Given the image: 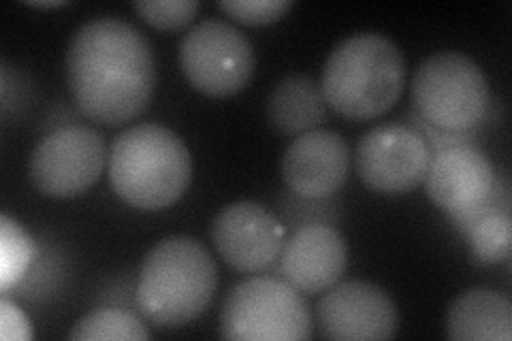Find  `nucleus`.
Instances as JSON below:
<instances>
[{"label": "nucleus", "instance_id": "nucleus-5", "mask_svg": "<svg viewBox=\"0 0 512 341\" xmlns=\"http://www.w3.org/2000/svg\"><path fill=\"white\" fill-rule=\"evenodd\" d=\"M414 111L446 133H474L491 105L483 69L461 52L427 56L412 75Z\"/></svg>", "mask_w": 512, "mask_h": 341}, {"label": "nucleus", "instance_id": "nucleus-18", "mask_svg": "<svg viewBox=\"0 0 512 341\" xmlns=\"http://www.w3.org/2000/svg\"><path fill=\"white\" fill-rule=\"evenodd\" d=\"M71 341H146L150 331L135 314L101 307L77 320L69 333Z\"/></svg>", "mask_w": 512, "mask_h": 341}, {"label": "nucleus", "instance_id": "nucleus-9", "mask_svg": "<svg viewBox=\"0 0 512 341\" xmlns=\"http://www.w3.org/2000/svg\"><path fill=\"white\" fill-rule=\"evenodd\" d=\"M431 152L410 124H380L357 145V171L363 184L380 194H406L425 180Z\"/></svg>", "mask_w": 512, "mask_h": 341}, {"label": "nucleus", "instance_id": "nucleus-7", "mask_svg": "<svg viewBox=\"0 0 512 341\" xmlns=\"http://www.w3.org/2000/svg\"><path fill=\"white\" fill-rule=\"evenodd\" d=\"M180 67L197 92L224 99L242 92L254 75V50L242 30L207 18L180 43Z\"/></svg>", "mask_w": 512, "mask_h": 341}, {"label": "nucleus", "instance_id": "nucleus-19", "mask_svg": "<svg viewBox=\"0 0 512 341\" xmlns=\"http://www.w3.org/2000/svg\"><path fill=\"white\" fill-rule=\"evenodd\" d=\"M37 248L30 235L7 214L0 216V290L18 286L35 261Z\"/></svg>", "mask_w": 512, "mask_h": 341}, {"label": "nucleus", "instance_id": "nucleus-1", "mask_svg": "<svg viewBox=\"0 0 512 341\" xmlns=\"http://www.w3.org/2000/svg\"><path fill=\"white\" fill-rule=\"evenodd\" d=\"M67 81L90 120L120 126L150 105L156 86L152 47L137 26L114 15L94 18L71 39Z\"/></svg>", "mask_w": 512, "mask_h": 341}, {"label": "nucleus", "instance_id": "nucleus-22", "mask_svg": "<svg viewBox=\"0 0 512 341\" xmlns=\"http://www.w3.org/2000/svg\"><path fill=\"white\" fill-rule=\"evenodd\" d=\"M0 335L5 341H28L32 339V327L26 314L18 305L3 299L0 301Z\"/></svg>", "mask_w": 512, "mask_h": 341}, {"label": "nucleus", "instance_id": "nucleus-6", "mask_svg": "<svg viewBox=\"0 0 512 341\" xmlns=\"http://www.w3.org/2000/svg\"><path fill=\"white\" fill-rule=\"evenodd\" d=\"M312 312L286 280L250 278L235 284L220 312V335L233 341H299L312 337Z\"/></svg>", "mask_w": 512, "mask_h": 341}, {"label": "nucleus", "instance_id": "nucleus-10", "mask_svg": "<svg viewBox=\"0 0 512 341\" xmlns=\"http://www.w3.org/2000/svg\"><path fill=\"white\" fill-rule=\"evenodd\" d=\"M316 327L325 339L380 341L397 333L399 312L380 286L348 280L325 290L316 305Z\"/></svg>", "mask_w": 512, "mask_h": 341}, {"label": "nucleus", "instance_id": "nucleus-2", "mask_svg": "<svg viewBox=\"0 0 512 341\" xmlns=\"http://www.w3.org/2000/svg\"><path fill=\"white\" fill-rule=\"evenodd\" d=\"M318 86L338 116L357 122L380 118L404 92V54L380 32H357L333 47Z\"/></svg>", "mask_w": 512, "mask_h": 341}, {"label": "nucleus", "instance_id": "nucleus-15", "mask_svg": "<svg viewBox=\"0 0 512 341\" xmlns=\"http://www.w3.org/2000/svg\"><path fill=\"white\" fill-rule=\"evenodd\" d=\"M446 335L455 341H510L512 303L491 288H470L446 312Z\"/></svg>", "mask_w": 512, "mask_h": 341}, {"label": "nucleus", "instance_id": "nucleus-3", "mask_svg": "<svg viewBox=\"0 0 512 341\" xmlns=\"http://www.w3.org/2000/svg\"><path fill=\"white\" fill-rule=\"evenodd\" d=\"M107 175L124 203L141 211H160L184 197L192 180V156L171 128L137 124L111 143Z\"/></svg>", "mask_w": 512, "mask_h": 341}, {"label": "nucleus", "instance_id": "nucleus-11", "mask_svg": "<svg viewBox=\"0 0 512 341\" xmlns=\"http://www.w3.org/2000/svg\"><path fill=\"white\" fill-rule=\"evenodd\" d=\"M284 239L282 222L254 201H235L222 207L212 222L216 252L224 263L242 273H259L274 265Z\"/></svg>", "mask_w": 512, "mask_h": 341}, {"label": "nucleus", "instance_id": "nucleus-17", "mask_svg": "<svg viewBox=\"0 0 512 341\" xmlns=\"http://www.w3.org/2000/svg\"><path fill=\"white\" fill-rule=\"evenodd\" d=\"M476 265L508 263L512 250V220L508 209H489L466 231Z\"/></svg>", "mask_w": 512, "mask_h": 341}, {"label": "nucleus", "instance_id": "nucleus-12", "mask_svg": "<svg viewBox=\"0 0 512 341\" xmlns=\"http://www.w3.org/2000/svg\"><path fill=\"white\" fill-rule=\"evenodd\" d=\"M423 182L429 199L446 214L457 216L483 205L491 197L498 175L474 141L431 152Z\"/></svg>", "mask_w": 512, "mask_h": 341}, {"label": "nucleus", "instance_id": "nucleus-16", "mask_svg": "<svg viewBox=\"0 0 512 341\" xmlns=\"http://www.w3.org/2000/svg\"><path fill=\"white\" fill-rule=\"evenodd\" d=\"M267 120L280 135L299 137L316 131L329 118L323 90L308 75H288L267 96Z\"/></svg>", "mask_w": 512, "mask_h": 341}, {"label": "nucleus", "instance_id": "nucleus-14", "mask_svg": "<svg viewBox=\"0 0 512 341\" xmlns=\"http://www.w3.org/2000/svg\"><path fill=\"white\" fill-rule=\"evenodd\" d=\"M348 171L350 150L346 139L325 128L295 137L282 156L286 188L310 201L333 197L344 186Z\"/></svg>", "mask_w": 512, "mask_h": 341}, {"label": "nucleus", "instance_id": "nucleus-23", "mask_svg": "<svg viewBox=\"0 0 512 341\" xmlns=\"http://www.w3.org/2000/svg\"><path fill=\"white\" fill-rule=\"evenodd\" d=\"M28 5L37 9H56V7H64L67 3H64V0H52V3H39V0H35V3H28Z\"/></svg>", "mask_w": 512, "mask_h": 341}, {"label": "nucleus", "instance_id": "nucleus-8", "mask_svg": "<svg viewBox=\"0 0 512 341\" xmlns=\"http://www.w3.org/2000/svg\"><path fill=\"white\" fill-rule=\"evenodd\" d=\"M109 160L105 139L82 124L62 126L41 139L28 160L30 182L52 199H73L88 192Z\"/></svg>", "mask_w": 512, "mask_h": 341}, {"label": "nucleus", "instance_id": "nucleus-20", "mask_svg": "<svg viewBox=\"0 0 512 341\" xmlns=\"http://www.w3.org/2000/svg\"><path fill=\"white\" fill-rule=\"evenodd\" d=\"M133 7L150 26L160 30L186 28L199 11L197 0H139Z\"/></svg>", "mask_w": 512, "mask_h": 341}, {"label": "nucleus", "instance_id": "nucleus-21", "mask_svg": "<svg viewBox=\"0 0 512 341\" xmlns=\"http://www.w3.org/2000/svg\"><path fill=\"white\" fill-rule=\"evenodd\" d=\"M218 7L239 24L267 26L282 20L293 0H220Z\"/></svg>", "mask_w": 512, "mask_h": 341}, {"label": "nucleus", "instance_id": "nucleus-13", "mask_svg": "<svg viewBox=\"0 0 512 341\" xmlns=\"http://www.w3.org/2000/svg\"><path fill=\"white\" fill-rule=\"evenodd\" d=\"M280 273L301 295H320L342 282L348 269L346 237L327 222L303 224L284 239Z\"/></svg>", "mask_w": 512, "mask_h": 341}, {"label": "nucleus", "instance_id": "nucleus-4", "mask_svg": "<svg viewBox=\"0 0 512 341\" xmlns=\"http://www.w3.org/2000/svg\"><path fill=\"white\" fill-rule=\"evenodd\" d=\"M218 284L212 254L197 239L167 237L146 254L135 299L141 316L160 329H180L210 307Z\"/></svg>", "mask_w": 512, "mask_h": 341}]
</instances>
